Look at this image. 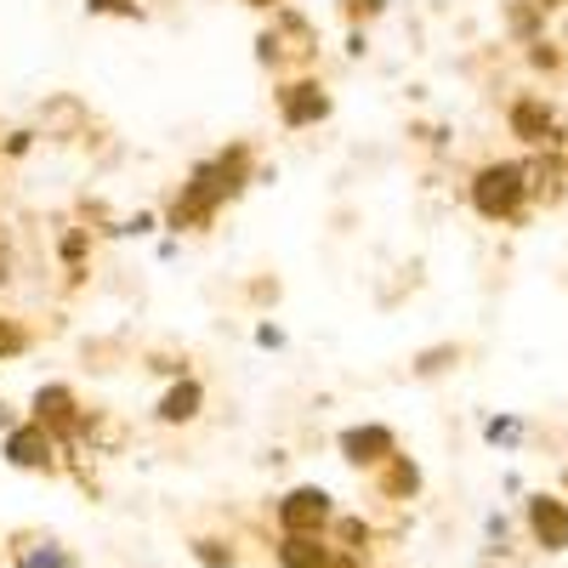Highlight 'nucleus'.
Wrapping results in <instances>:
<instances>
[{
  "label": "nucleus",
  "mask_w": 568,
  "mask_h": 568,
  "mask_svg": "<svg viewBox=\"0 0 568 568\" xmlns=\"http://www.w3.org/2000/svg\"><path fill=\"white\" fill-rule=\"evenodd\" d=\"M256 176H262V160H256L251 142H227V149L194 160L187 176L176 182V194L165 200V227L171 233H205Z\"/></svg>",
  "instance_id": "f257e3e1"
},
{
  "label": "nucleus",
  "mask_w": 568,
  "mask_h": 568,
  "mask_svg": "<svg viewBox=\"0 0 568 568\" xmlns=\"http://www.w3.org/2000/svg\"><path fill=\"white\" fill-rule=\"evenodd\" d=\"M466 205L489 227H524L535 216V171H529V160H484L466 176Z\"/></svg>",
  "instance_id": "f03ea898"
},
{
  "label": "nucleus",
  "mask_w": 568,
  "mask_h": 568,
  "mask_svg": "<svg viewBox=\"0 0 568 568\" xmlns=\"http://www.w3.org/2000/svg\"><path fill=\"white\" fill-rule=\"evenodd\" d=\"M256 63L273 69L278 80L284 74H313V63H318V29H313V18H302L296 7H278L267 18V29L256 34Z\"/></svg>",
  "instance_id": "7ed1b4c3"
},
{
  "label": "nucleus",
  "mask_w": 568,
  "mask_h": 568,
  "mask_svg": "<svg viewBox=\"0 0 568 568\" xmlns=\"http://www.w3.org/2000/svg\"><path fill=\"white\" fill-rule=\"evenodd\" d=\"M273 114L284 131H313L336 114V98H329V85L318 74H284L273 80Z\"/></svg>",
  "instance_id": "20e7f679"
},
{
  "label": "nucleus",
  "mask_w": 568,
  "mask_h": 568,
  "mask_svg": "<svg viewBox=\"0 0 568 568\" xmlns=\"http://www.w3.org/2000/svg\"><path fill=\"white\" fill-rule=\"evenodd\" d=\"M85 398L69 387V382H40L34 393H29V420H40L45 433H52L69 455L80 449V438H85Z\"/></svg>",
  "instance_id": "39448f33"
},
{
  "label": "nucleus",
  "mask_w": 568,
  "mask_h": 568,
  "mask_svg": "<svg viewBox=\"0 0 568 568\" xmlns=\"http://www.w3.org/2000/svg\"><path fill=\"white\" fill-rule=\"evenodd\" d=\"M506 131L524 149H546V154H562V142H568L557 109L546 103V91H517V98H506Z\"/></svg>",
  "instance_id": "423d86ee"
},
{
  "label": "nucleus",
  "mask_w": 568,
  "mask_h": 568,
  "mask_svg": "<svg viewBox=\"0 0 568 568\" xmlns=\"http://www.w3.org/2000/svg\"><path fill=\"white\" fill-rule=\"evenodd\" d=\"M273 524H278V535H329V524H336V495L324 484L284 489L273 500Z\"/></svg>",
  "instance_id": "0eeeda50"
},
{
  "label": "nucleus",
  "mask_w": 568,
  "mask_h": 568,
  "mask_svg": "<svg viewBox=\"0 0 568 568\" xmlns=\"http://www.w3.org/2000/svg\"><path fill=\"white\" fill-rule=\"evenodd\" d=\"M63 455L69 449L45 433L40 420H29V415L12 426V433H0V460L18 466V471H45V478H52V471H63Z\"/></svg>",
  "instance_id": "6e6552de"
},
{
  "label": "nucleus",
  "mask_w": 568,
  "mask_h": 568,
  "mask_svg": "<svg viewBox=\"0 0 568 568\" xmlns=\"http://www.w3.org/2000/svg\"><path fill=\"white\" fill-rule=\"evenodd\" d=\"M336 455L353 471H382L393 455H404V444H398V433H393L387 420H353V426H342V433H336Z\"/></svg>",
  "instance_id": "1a4fd4ad"
},
{
  "label": "nucleus",
  "mask_w": 568,
  "mask_h": 568,
  "mask_svg": "<svg viewBox=\"0 0 568 568\" xmlns=\"http://www.w3.org/2000/svg\"><path fill=\"white\" fill-rule=\"evenodd\" d=\"M524 529H529V540L540 546V551H568V500L562 495H529L524 500Z\"/></svg>",
  "instance_id": "9d476101"
},
{
  "label": "nucleus",
  "mask_w": 568,
  "mask_h": 568,
  "mask_svg": "<svg viewBox=\"0 0 568 568\" xmlns=\"http://www.w3.org/2000/svg\"><path fill=\"white\" fill-rule=\"evenodd\" d=\"M205 404H211V393H205L200 375H176V382H165V393L154 398V420L160 426H194L205 415Z\"/></svg>",
  "instance_id": "9b49d317"
},
{
  "label": "nucleus",
  "mask_w": 568,
  "mask_h": 568,
  "mask_svg": "<svg viewBox=\"0 0 568 568\" xmlns=\"http://www.w3.org/2000/svg\"><path fill=\"white\" fill-rule=\"evenodd\" d=\"M273 557L278 568H336V546L324 535H278Z\"/></svg>",
  "instance_id": "f8f14e48"
},
{
  "label": "nucleus",
  "mask_w": 568,
  "mask_h": 568,
  "mask_svg": "<svg viewBox=\"0 0 568 568\" xmlns=\"http://www.w3.org/2000/svg\"><path fill=\"white\" fill-rule=\"evenodd\" d=\"M369 484H375V495H382V500L404 506V500L420 495V466H415V455H393L382 471H369Z\"/></svg>",
  "instance_id": "ddd939ff"
},
{
  "label": "nucleus",
  "mask_w": 568,
  "mask_h": 568,
  "mask_svg": "<svg viewBox=\"0 0 568 568\" xmlns=\"http://www.w3.org/2000/svg\"><path fill=\"white\" fill-rule=\"evenodd\" d=\"M12 568H80V557L63 540H23L12 551Z\"/></svg>",
  "instance_id": "4468645a"
},
{
  "label": "nucleus",
  "mask_w": 568,
  "mask_h": 568,
  "mask_svg": "<svg viewBox=\"0 0 568 568\" xmlns=\"http://www.w3.org/2000/svg\"><path fill=\"white\" fill-rule=\"evenodd\" d=\"M484 444L489 449H500V455H511V449H524L529 444V420L524 415H484Z\"/></svg>",
  "instance_id": "2eb2a0df"
},
{
  "label": "nucleus",
  "mask_w": 568,
  "mask_h": 568,
  "mask_svg": "<svg viewBox=\"0 0 568 568\" xmlns=\"http://www.w3.org/2000/svg\"><path fill=\"white\" fill-rule=\"evenodd\" d=\"M460 358H466V347H460V342H438V347L415 353L409 375H415V382H438V375H449V369H455Z\"/></svg>",
  "instance_id": "dca6fc26"
},
{
  "label": "nucleus",
  "mask_w": 568,
  "mask_h": 568,
  "mask_svg": "<svg viewBox=\"0 0 568 568\" xmlns=\"http://www.w3.org/2000/svg\"><path fill=\"white\" fill-rule=\"evenodd\" d=\"M324 540L336 546L342 557H364L369 551V524H364V517H353V511H336V524H329Z\"/></svg>",
  "instance_id": "f3484780"
},
{
  "label": "nucleus",
  "mask_w": 568,
  "mask_h": 568,
  "mask_svg": "<svg viewBox=\"0 0 568 568\" xmlns=\"http://www.w3.org/2000/svg\"><path fill=\"white\" fill-rule=\"evenodd\" d=\"M29 347H34V329H29L23 318H7V313H0V364L23 358Z\"/></svg>",
  "instance_id": "a211bd4d"
},
{
  "label": "nucleus",
  "mask_w": 568,
  "mask_h": 568,
  "mask_svg": "<svg viewBox=\"0 0 568 568\" xmlns=\"http://www.w3.org/2000/svg\"><path fill=\"white\" fill-rule=\"evenodd\" d=\"M194 562H205V568H233V562H240V551H233L227 540H216V535H200V540H194Z\"/></svg>",
  "instance_id": "6ab92c4d"
},
{
  "label": "nucleus",
  "mask_w": 568,
  "mask_h": 568,
  "mask_svg": "<svg viewBox=\"0 0 568 568\" xmlns=\"http://www.w3.org/2000/svg\"><path fill=\"white\" fill-rule=\"evenodd\" d=\"M336 12L347 18V29H364L387 12V0H336Z\"/></svg>",
  "instance_id": "aec40b11"
},
{
  "label": "nucleus",
  "mask_w": 568,
  "mask_h": 568,
  "mask_svg": "<svg viewBox=\"0 0 568 568\" xmlns=\"http://www.w3.org/2000/svg\"><path fill=\"white\" fill-rule=\"evenodd\" d=\"M91 18H142V0H85Z\"/></svg>",
  "instance_id": "412c9836"
},
{
  "label": "nucleus",
  "mask_w": 568,
  "mask_h": 568,
  "mask_svg": "<svg viewBox=\"0 0 568 568\" xmlns=\"http://www.w3.org/2000/svg\"><path fill=\"white\" fill-rule=\"evenodd\" d=\"M529 63L535 69H562V52H557L551 40H529Z\"/></svg>",
  "instance_id": "4be33fe9"
},
{
  "label": "nucleus",
  "mask_w": 568,
  "mask_h": 568,
  "mask_svg": "<svg viewBox=\"0 0 568 568\" xmlns=\"http://www.w3.org/2000/svg\"><path fill=\"white\" fill-rule=\"evenodd\" d=\"M29 149H34V131H12V136H7V149H0V154H7V160H23Z\"/></svg>",
  "instance_id": "5701e85b"
},
{
  "label": "nucleus",
  "mask_w": 568,
  "mask_h": 568,
  "mask_svg": "<svg viewBox=\"0 0 568 568\" xmlns=\"http://www.w3.org/2000/svg\"><path fill=\"white\" fill-rule=\"evenodd\" d=\"M256 347H284V329L278 324H256Z\"/></svg>",
  "instance_id": "b1692460"
},
{
  "label": "nucleus",
  "mask_w": 568,
  "mask_h": 568,
  "mask_svg": "<svg viewBox=\"0 0 568 568\" xmlns=\"http://www.w3.org/2000/svg\"><path fill=\"white\" fill-rule=\"evenodd\" d=\"M347 52H353V58H364V52H369V40H364V29H353V34H347Z\"/></svg>",
  "instance_id": "393cba45"
},
{
  "label": "nucleus",
  "mask_w": 568,
  "mask_h": 568,
  "mask_svg": "<svg viewBox=\"0 0 568 568\" xmlns=\"http://www.w3.org/2000/svg\"><path fill=\"white\" fill-rule=\"evenodd\" d=\"M251 12H278V7H291V0H245Z\"/></svg>",
  "instance_id": "a878e982"
},
{
  "label": "nucleus",
  "mask_w": 568,
  "mask_h": 568,
  "mask_svg": "<svg viewBox=\"0 0 568 568\" xmlns=\"http://www.w3.org/2000/svg\"><path fill=\"white\" fill-rule=\"evenodd\" d=\"M18 426V415H12V404H0V433H12Z\"/></svg>",
  "instance_id": "bb28decb"
}]
</instances>
